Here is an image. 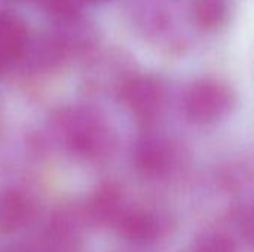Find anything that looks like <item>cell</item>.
I'll use <instances>...</instances> for the list:
<instances>
[{
    "label": "cell",
    "mask_w": 254,
    "mask_h": 252,
    "mask_svg": "<svg viewBox=\"0 0 254 252\" xmlns=\"http://www.w3.org/2000/svg\"><path fill=\"white\" fill-rule=\"evenodd\" d=\"M58 125L67 147L80 156L98 159L107 154L112 140L107 128L89 113L65 111Z\"/></svg>",
    "instance_id": "6da1fadb"
},
{
    "label": "cell",
    "mask_w": 254,
    "mask_h": 252,
    "mask_svg": "<svg viewBox=\"0 0 254 252\" xmlns=\"http://www.w3.org/2000/svg\"><path fill=\"white\" fill-rule=\"evenodd\" d=\"M234 95L228 85L219 80L196 82L186 94V114L199 123H210L226 116L232 107Z\"/></svg>",
    "instance_id": "7a4b0ae2"
},
{
    "label": "cell",
    "mask_w": 254,
    "mask_h": 252,
    "mask_svg": "<svg viewBox=\"0 0 254 252\" xmlns=\"http://www.w3.org/2000/svg\"><path fill=\"white\" fill-rule=\"evenodd\" d=\"M121 100L137 120L149 123L159 116L164 107V89L155 79L138 76L125 82Z\"/></svg>",
    "instance_id": "3957f363"
},
{
    "label": "cell",
    "mask_w": 254,
    "mask_h": 252,
    "mask_svg": "<svg viewBox=\"0 0 254 252\" xmlns=\"http://www.w3.org/2000/svg\"><path fill=\"white\" fill-rule=\"evenodd\" d=\"M131 242H153L170 232V218L147 209L127 208L113 226Z\"/></svg>",
    "instance_id": "277c9868"
},
{
    "label": "cell",
    "mask_w": 254,
    "mask_h": 252,
    "mask_svg": "<svg viewBox=\"0 0 254 252\" xmlns=\"http://www.w3.org/2000/svg\"><path fill=\"white\" fill-rule=\"evenodd\" d=\"M127 208L122 190L116 184L106 183L101 184L91 196L86 214L97 224L113 227Z\"/></svg>",
    "instance_id": "5b68a950"
},
{
    "label": "cell",
    "mask_w": 254,
    "mask_h": 252,
    "mask_svg": "<svg viewBox=\"0 0 254 252\" xmlns=\"http://www.w3.org/2000/svg\"><path fill=\"white\" fill-rule=\"evenodd\" d=\"M28 42L24 22L12 13L0 12V68L18 59Z\"/></svg>",
    "instance_id": "8992f818"
},
{
    "label": "cell",
    "mask_w": 254,
    "mask_h": 252,
    "mask_svg": "<svg viewBox=\"0 0 254 252\" xmlns=\"http://www.w3.org/2000/svg\"><path fill=\"white\" fill-rule=\"evenodd\" d=\"M31 214L33 206L25 195L13 190L0 193V233L10 235L21 230Z\"/></svg>",
    "instance_id": "52a82bcc"
},
{
    "label": "cell",
    "mask_w": 254,
    "mask_h": 252,
    "mask_svg": "<svg viewBox=\"0 0 254 252\" xmlns=\"http://www.w3.org/2000/svg\"><path fill=\"white\" fill-rule=\"evenodd\" d=\"M173 151L168 143L159 138H146L135 149V163L146 175H161L170 169Z\"/></svg>",
    "instance_id": "ba28073f"
},
{
    "label": "cell",
    "mask_w": 254,
    "mask_h": 252,
    "mask_svg": "<svg viewBox=\"0 0 254 252\" xmlns=\"http://www.w3.org/2000/svg\"><path fill=\"white\" fill-rule=\"evenodd\" d=\"M193 15L202 28H216L228 15V0H193Z\"/></svg>",
    "instance_id": "9c48e42d"
},
{
    "label": "cell",
    "mask_w": 254,
    "mask_h": 252,
    "mask_svg": "<svg viewBox=\"0 0 254 252\" xmlns=\"http://www.w3.org/2000/svg\"><path fill=\"white\" fill-rule=\"evenodd\" d=\"M192 252H237V248L228 235L207 233L196 242Z\"/></svg>",
    "instance_id": "30bf717a"
},
{
    "label": "cell",
    "mask_w": 254,
    "mask_h": 252,
    "mask_svg": "<svg viewBox=\"0 0 254 252\" xmlns=\"http://www.w3.org/2000/svg\"><path fill=\"white\" fill-rule=\"evenodd\" d=\"M234 223L240 232V235L244 238V241L252 245V238H253V233H252V212L249 209H238L235 214H234Z\"/></svg>",
    "instance_id": "8fae6325"
},
{
    "label": "cell",
    "mask_w": 254,
    "mask_h": 252,
    "mask_svg": "<svg viewBox=\"0 0 254 252\" xmlns=\"http://www.w3.org/2000/svg\"><path fill=\"white\" fill-rule=\"evenodd\" d=\"M83 1H89V3H98V1H104V0H83Z\"/></svg>",
    "instance_id": "7c38bea8"
}]
</instances>
